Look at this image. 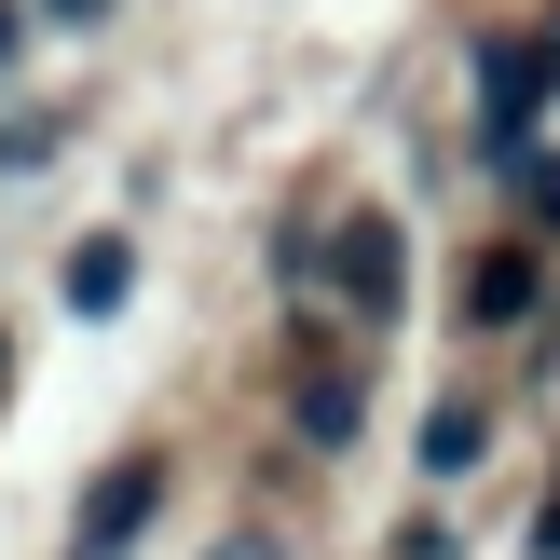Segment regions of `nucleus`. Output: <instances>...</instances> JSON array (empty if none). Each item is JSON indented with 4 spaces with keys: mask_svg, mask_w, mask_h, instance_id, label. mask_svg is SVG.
<instances>
[{
    "mask_svg": "<svg viewBox=\"0 0 560 560\" xmlns=\"http://www.w3.org/2000/svg\"><path fill=\"white\" fill-rule=\"evenodd\" d=\"M0 370H14V355H0Z\"/></svg>",
    "mask_w": 560,
    "mask_h": 560,
    "instance_id": "nucleus-12",
    "label": "nucleus"
},
{
    "mask_svg": "<svg viewBox=\"0 0 560 560\" xmlns=\"http://www.w3.org/2000/svg\"><path fill=\"white\" fill-rule=\"evenodd\" d=\"M465 315H479V328H520V315H534V246H492V260L465 273Z\"/></svg>",
    "mask_w": 560,
    "mask_h": 560,
    "instance_id": "nucleus-5",
    "label": "nucleus"
},
{
    "mask_svg": "<svg viewBox=\"0 0 560 560\" xmlns=\"http://www.w3.org/2000/svg\"><path fill=\"white\" fill-rule=\"evenodd\" d=\"M534 547H547V560H560V492H547V520H534Z\"/></svg>",
    "mask_w": 560,
    "mask_h": 560,
    "instance_id": "nucleus-9",
    "label": "nucleus"
},
{
    "mask_svg": "<svg viewBox=\"0 0 560 560\" xmlns=\"http://www.w3.org/2000/svg\"><path fill=\"white\" fill-rule=\"evenodd\" d=\"M124 288H137V246L124 233H82L69 246V315H124Z\"/></svg>",
    "mask_w": 560,
    "mask_h": 560,
    "instance_id": "nucleus-4",
    "label": "nucleus"
},
{
    "mask_svg": "<svg viewBox=\"0 0 560 560\" xmlns=\"http://www.w3.org/2000/svg\"><path fill=\"white\" fill-rule=\"evenodd\" d=\"M547 96H560V14L534 27V42H492V69H479V137L520 151V137L547 124Z\"/></svg>",
    "mask_w": 560,
    "mask_h": 560,
    "instance_id": "nucleus-1",
    "label": "nucleus"
},
{
    "mask_svg": "<svg viewBox=\"0 0 560 560\" xmlns=\"http://www.w3.org/2000/svg\"><path fill=\"white\" fill-rule=\"evenodd\" d=\"M0 69H14V0H0Z\"/></svg>",
    "mask_w": 560,
    "mask_h": 560,
    "instance_id": "nucleus-10",
    "label": "nucleus"
},
{
    "mask_svg": "<svg viewBox=\"0 0 560 560\" xmlns=\"http://www.w3.org/2000/svg\"><path fill=\"white\" fill-rule=\"evenodd\" d=\"M479 452H492V410H479V397H452V410L424 424V465H438V479H465Z\"/></svg>",
    "mask_w": 560,
    "mask_h": 560,
    "instance_id": "nucleus-7",
    "label": "nucleus"
},
{
    "mask_svg": "<svg viewBox=\"0 0 560 560\" xmlns=\"http://www.w3.org/2000/svg\"><path fill=\"white\" fill-rule=\"evenodd\" d=\"M55 14H109V0H55Z\"/></svg>",
    "mask_w": 560,
    "mask_h": 560,
    "instance_id": "nucleus-11",
    "label": "nucleus"
},
{
    "mask_svg": "<svg viewBox=\"0 0 560 560\" xmlns=\"http://www.w3.org/2000/svg\"><path fill=\"white\" fill-rule=\"evenodd\" d=\"M355 410H370V397H355V370H301V438H315V452H342Z\"/></svg>",
    "mask_w": 560,
    "mask_h": 560,
    "instance_id": "nucleus-6",
    "label": "nucleus"
},
{
    "mask_svg": "<svg viewBox=\"0 0 560 560\" xmlns=\"http://www.w3.org/2000/svg\"><path fill=\"white\" fill-rule=\"evenodd\" d=\"M151 506H164V452H124L96 492H82V547L69 560H124L137 534H151Z\"/></svg>",
    "mask_w": 560,
    "mask_h": 560,
    "instance_id": "nucleus-2",
    "label": "nucleus"
},
{
    "mask_svg": "<svg viewBox=\"0 0 560 560\" xmlns=\"http://www.w3.org/2000/svg\"><path fill=\"white\" fill-rule=\"evenodd\" d=\"M315 260H328V288H342V315H370V328L397 315V219H370V206H355L342 233L315 246Z\"/></svg>",
    "mask_w": 560,
    "mask_h": 560,
    "instance_id": "nucleus-3",
    "label": "nucleus"
},
{
    "mask_svg": "<svg viewBox=\"0 0 560 560\" xmlns=\"http://www.w3.org/2000/svg\"><path fill=\"white\" fill-rule=\"evenodd\" d=\"M219 560H273V534H233V547H219Z\"/></svg>",
    "mask_w": 560,
    "mask_h": 560,
    "instance_id": "nucleus-8",
    "label": "nucleus"
}]
</instances>
